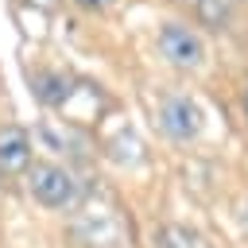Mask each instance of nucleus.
I'll list each match as a JSON object with an SVG mask.
<instances>
[{
  "label": "nucleus",
  "mask_w": 248,
  "mask_h": 248,
  "mask_svg": "<svg viewBox=\"0 0 248 248\" xmlns=\"http://www.w3.org/2000/svg\"><path fill=\"white\" fill-rule=\"evenodd\" d=\"M159 120H163V132H167L170 140H190V136H198V128H202V112H198V105H194L190 97H170V101L163 105Z\"/></svg>",
  "instance_id": "obj_3"
},
{
  "label": "nucleus",
  "mask_w": 248,
  "mask_h": 248,
  "mask_svg": "<svg viewBox=\"0 0 248 248\" xmlns=\"http://www.w3.org/2000/svg\"><path fill=\"white\" fill-rule=\"evenodd\" d=\"M159 248H209L202 232L194 229H182V225H167L159 232Z\"/></svg>",
  "instance_id": "obj_5"
},
{
  "label": "nucleus",
  "mask_w": 248,
  "mask_h": 248,
  "mask_svg": "<svg viewBox=\"0 0 248 248\" xmlns=\"http://www.w3.org/2000/svg\"><path fill=\"white\" fill-rule=\"evenodd\" d=\"M244 112H248V97H244Z\"/></svg>",
  "instance_id": "obj_8"
},
{
  "label": "nucleus",
  "mask_w": 248,
  "mask_h": 248,
  "mask_svg": "<svg viewBox=\"0 0 248 248\" xmlns=\"http://www.w3.org/2000/svg\"><path fill=\"white\" fill-rule=\"evenodd\" d=\"M27 190H31V198H35L39 205H46V209H70V205L78 202V194H81L78 178H74L66 167H58V163H39V167H31Z\"/></svg>",
  "instance_id": "obj_1"
},
{
  "label": "nucleus",
  "mask_w": 248,
  "mask_h": 248,
  "mask_svg": "<svg viewBox=\"0 0 248 248\" xmlns=\"http://www.w3.org/2000/svg\"><path fill=\"white\" fill-rule=\"evenodd\" d=\"M78 4H85V8H105L108 0H78Z\"/></svg>",
  "instance_id": "obj_7"
},
{
  "label": "nucleus",
  "mask_w": 248,
  "mask_h": 248,
  "mask_svg": "<svg viewBox=\"0 0 248 248\" xmlns=\"http://www.w3.org/2000/svg\"><path fill=\"white\" fill-rule=\"evenodd\" d=\"M27 159H31V140H27V132L16 128V124H4V128H0V167H4V170H23Z\"/></svg>",
  "instance_id": "obj_4"
},
{
  "label": "nucleus",
  "mask_w": 248,
  "mask_h": 248,
  "mask_svg": "<svg viewBox=\"0 0 248 248\" xmlns=\"http://www.w3.org/2000/svg\"><path fill=\"white\" fill-rule=\"evenodd\" d=\"M35 85H39L43 101H62L70 93V81H62V78H35Z\"/></svg>",
  "instance_id": "obj_6"
},
{
  "label": "nucleus",
  "mask_w": 248,
  "mask_h": 248,
  "mask_svg": "<svg viewBox=\"0 0 248 248\" xmlns=\"http://www.w3.org/2000/svg\"><path fill=\"white\" fill-rule=\"evenodd\" d=\"M159 50H163V58H167L170 66H182V70H194V66H202V58H205L202 35L190 31V27H182V23H163V31H159Z\"/></svg>",
  "instance_id": "obj_2"
}]
</instances>
